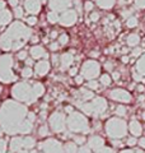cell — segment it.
<instances>
[{
	"mask_svg": "<svg viewBox=\"0 0 145 153\" xmlns=\"http://www.w3.org/2000/svg\"><path fill=\"white\" fill-rule=\"evenodd\" d=\"M33 120L35 115L28 114L26 107L13 101H7L0 108V125L8 134L31 131Z\"/></svg>",
	"mask_w": 145,
	"mask_h": 153,
	"instance_id": "obj_1",
	"label": "cell"
},
{
	"mask_svg": "<svg viewBox=\"0 0 145 153\" xmlns=\"http://www.w3.org/2000/svg\"><path fill=\"white\" fill-rule=\"evenodd\" d=\"M32 30L22 22H13L0 36V49L4 51H18L31 38Z\"/></svg>",
	"mask_w": 145,
	"mask_h": 153,
	"instance_id": "obj_2",
	"label": "cell"
},
{
	"mask_svg": "<svg viewBox=\"0 0 145 153\" xmlns=\"http://www.w3.org/2000/svg\"><path fill=\"white\" fill-rule=\"evenodd\" d=\"M43 91H45V88H43V85L41 83L30 84L27 82H22L14 85L12 93L14 96V98H17L18 101L32 103L43 94Z\"/></svg>",
	"mask_w": 145,
	"mask_h": 153,
	"instance_id": "obj_3",
	"label": "cell"
},
{
	"mask_svg": "<svg viewBox=\"0 0 145 153\" xmlns=\"http://www.w3.org/2000/svg\"><path fill=\"white\" fill-rule=\"evenodd\" d=\"M106 134L112 139H122L127 134V124L122 117H111L104 125Z\"/></svg>",
	"mask_w": 145,
	"mask_h": 153,
	"instance_id": "obj_4",
	"label": "cell"
},
{
	"mask_svg": "<svg viewBox=\"0 0 145 153\" xmlns=\"http://www.w3.org/2000/svg\"><path fill=\"white\" fill-rule=\"evenodd\" d=\"M79 107L81 111H84L87 115L98 117L101 115H103L106 112V110H107V101H106L103 97H95L89 102L80 103Z\"/></svg>",
	"mask_w": 145,
	"mask_h": 153,
	"instance_id": "obj_5",
	"label": "cell"
},
{
	"mask_svg": "<svg viewBox=\"0 0 145 153\" xmlns=\"http://www.w3.org/2000/svg\"><path fill=\"white\" fill-rule=\"evenodd\" d=\"M66 125L69 128V130L74 133H88L89 131V124H88L87 117L76 111H72L69 115V117L66 119Z\"/></svg>",
	"mask_w": 145,
	"mask_h": 153,
	"instance_id": "obj_6",
	"label": "cell"
},
{
	"mask_svg": "<svg viewBox=\"0 0 145 153\" xmlns=\"http://www.w3.org/2000/svg\"><path fill=\"white\" fill-rule=\"evenodd\" d=\"M13 57L10 55L0 56V80L3 83H10L17 80L16 74L13 73Z\"/></svg>",
	"mask_w": 145,
	"mask_h": 153,
	"instance_id": "obj_7",
	"label": "cell"
},
{
	"mask_svg": "<svg viewBox=\"0 0 145 153\" xmlns=\"http://www.w3.org/2000/svg\"><path fill=\"white\" fill-rule=\"evenodd\" d=\"M101 74V65L98 61L95 60H87L85 63L81 65L80 69V75L84 79L93 80Z\"/></svg>",
	"mask_w": 145,
	"mask_h": 153,
	"instance_id": "obj_8",
	"label": "cell"
},
{
	"mask_svg": "<svg viewBox=\"0 0 145 153\" xmlns=\"http://www.w3.org/2000/svg\"><path fill=\"white\" fill-rule=\"evenodd\" d=\"M50 126L55 133H62L66 128V119L62 112H54L50 116Z\"/></svg>",
	"mask_w": 145,
	"mask_h": 153,
	"instance_id": "obj_9",
	"label": "cell"
},
{
	"mask_svg": "<svg viewBox=\"0 0 145 153\" xmlns=\"http://www.w3.org/2000/svg\"><path fill=\"white\" fill-rule=\"evenodd\" d=\"M47 4H48L50 10L55 12L57 14L69 10V9H71V7L74 5L72 0H48Z\"/></svg>",
	"mask_w": 145,
	"mask_h": 153,
	"instance_id": "obj_10",
	"label": "cell"
},
{
	"mask_svg": "<svg viewBox=\"0 0 145 153\" xmlns=\"http://www.w3.org/2000/svg\"><path fill=\"white\" fill-rule=\"evenodd\" d=\"M109 98L113 100L116 102H121V103H130L132 101V96L131 93L126 89L122 88H115L109 92Z\"/></svg>",
	"mask_w": 145,
	"mask_h": 153,
	"instance_id": "obj_11",
	"label": "cell"
},
{
	"mask_svg": "<svg viewBox=\"0 0 145 153\" xmlns=\"http://www.w3.org/2000/svg\"><path fill=\"white\" fill-rule=\"evenodd\" d=\"M76 21H78V12H76L75 9H69V10L61 13L60 18H59V23L64 27L74 26Z\"/></svg>",
	"mask_w": 145,
	"mask_h": 153,
	"instance_id": "obj_12",
	"label": "cell"
},
{
	"mask_svg": "<svg viewBox=\"0 0 145 153\" xmlns=\"http://www.w3.org/2000/svg\"><path fill=\"white\" fill-rule=\"evenodd\" d=\"M132 76L138 82H144V79H145V54L140 56L139 60L136 61V64H135Z\"/></svg>",
	"mask_w": 145,
	"mask_h": 153,
	"instance_id": "obj_13",
	"label": "cell"
},
{
	"mask_svg": "<svg viewBox=\"0 0 145 153\" xmlns=\"http://www.w3.org/2000/svg\"><path fill=\"white\" fill-rule=\"evenodd\" d=\"M35 146V140L32 138H14L10 143V149L17 151L21 148H32Z\"/></svg>",
	"mask_w": 145,
	"mask_h": 153,
	"instance_id": "obj_14",
	"label": "cell"
},
{
	"mask_svg": "<svg viewBox=\"0 0 145 153\" xmlns=\"http://www.w3.org/2000/svg\"><path fill=\"white\" fill-rule=\"evenodd\" d=\"M41 0H24V10L31 16H36L41 12Z\"/></svg>",
	"mask_w": 145,
	"mask_h": 153,
	"instance_id": "obj_15",
	"label": "cell"
},
{
	"mask_svg": "<svg viewBox=\"0 0 145 153\" xmlns=\"http://www.w3.org/2000/svg\"><path fill=\"white\" fill-rule=\"evenodd\" d=\"M35 70H36V74L43 76L48 73L50 70V61L48 60H40L38 63L35 65Z\"/></svg>",
	"mask_w": 145,
	"mask_h": 153,
	"instance_id": "obj_16",
	"label": "cell"
},
{
	"mask_svg": "<svg viewBox=\"0 0 145 153\" xmlns=\"http://www.w3.org/2000/svg\"><path fill=\"white\" fill-rule=\"evenodd\" d=\"M129 130H130V133H131L132 137L138 138V137H140L143 134V126H141V124L136 120V119H132V120L130 121V124H129Z\"/></svg>",
	"mask_w": 145,
	"mask_h": 153,
	"instance_id": "obj_17",
	"label": "cell"
},
{
	"mask_svg": "<svg viewBox=\"0 0 145 153\" xmlns=\"http://www.w3.org/2000/svg\"><path fill=\"white\" fill-rule=\"evenodd\" d=\"M88 147L90 148L92 151L99 149V148L104 147V139H103V138H101L99 135H93V137H90L89 140H88Z\"/></svg>",
	"mask_w": 145,
	"mask_h": 153,
	"instance_id": "obj_18",
	"label": "cell"
},
{
	"mask_svg": "<svg viewBox=\"0 0 145 153\" xmlns=\"http://www.w3.org/2000/svg\"><path fill=\"white\" fill-rule=\"evenodd\" d=\"M74 61V55L72 52H65L60 56V65H61V69H67L70 68V65L72 64Z\"/></svg>",
	"mask_w": 145,
	"mask_h": 153,
	"instance_id": "obj_19",
	"label": "cell"
},
{
	"mask_svg": "<svg viewBox=\"0 0 145 153\" xmlns=\"http://www.w3.org/2000/svg\"><path fill=\"white\" fill-rule=\"evenodd\" d=\"M13 14L9 9H1L0 10V26H7L9 23H12Z\"/></svg>",
	"mask_w": 145,
	"mask_h": 153,
	"instance_id": "obj_20",
	"label": "cell"
},
{
	"mask_svg": "<svg viewBox=\"0 0 145 153\" xmlns=\"http://www.w3.org/2000/svg\"><path fill=\"white\" fill-rule=\"evenodd\" d=\"M31 56L33 59H42V57H47V52L42 46H32V49L30 50Z\"/></svg>",
	"mask_w": 145,
	"mask_h": 153,
	"instance_id": "obj_21",
	"label": "cell"
},
{
	"mask_svg": "<svg viewBox=\"0 0 145 153\" xmlns=\"http://www.w3.org/2000/svg\"><path fill=\"white\" fill-rule=\"evenodd\" d=\"M78 97L81 102H87V101H89V100H93L94 94H93V92H90L88 89H80L78 92Z\"/></svg>",
	"mask_w": 145,
	"mask_h": 153,
	"instance_id": "obj_22",
	"label": "cell"
},
{
	"mask_svg": "<svg viewBox=\"0 0 145 153\" xmlns=\"http://www.w3.org/2000/svg\"><path fill=\"white\" fill-rule=\"evenodd\" d=\"M95 3H97V5L102 9H111L115 5L116 0H95Z\"/></svg>",
	"mask_w": 145,
	"mask_h": 153,
	"instance_id": "obj_23",
	"label": "cell"
},
{
	"mask_svg": "<svg viewBox=\"0 0 145 153\" xmlns=\"http://www.w3.org/2000/svg\"><path fill=\"white\" fill-rule=\"evenodd\" d=\"M126 42H127V45H129V46L134 47V46L139 45V42H140V37L136 35V33H131V35H129V36H127Z\"/></svg>",
	"mask_w": 145,
	"mask_h": 153,
	"instance_id": "obj_24",
	"label": "cell"
},
{
	"mask_svg": "<svg viewBox=\"0 0 145 153\" xmlns=\"http://www.w3.org/2000/svg\"><path fill=\"white\" fill-rule=\"evenodd\" d=\"M59 18H60V14H57L55 12H48L47 13V21L50 23H57L59 22Z\"/></svg>",
	"mask_w": 145,
	"mask_h": 153,
	"instance_id": "obj_25",
	"label": "cell"
},
{
	"mask_svg": "<svg viewBox=\"0 0 145 153\" xmlns=\"http://www.w3.org/2000/svg\"><path fill=\"white\" fill-rule=\"evenodd\" d=\"M99 80H101V84L104 85V87H108V85L111 84V82H112V79H111V76L108 74H102Z\"/></svg>",
	"mask_w": 145,
	"mask_h": 153,
	"instance_id": "obj_26",
	"label": "cell"
},
{
	"mask_svg": "<svg viewBox=\"0 0 145 153\" xmlns=\"http://www.w3.org/2000/svg\"><path fill=\"white\" fill-rule=\"evenodd\" d=\"M78 151H76V146H75V143H66L65 144V153H76Z\"/></svg>",
	"mask_w": 145,
	"mask_h": 153,
	"instance_id": "obj_27",
	"label": "cell"
},
{
	"mask_svg": "<svg viewBox=\"0 0 145 153\" xmlns=\"http://www.w3.org/2000/svg\"><path fill=\"white\" fill-rule=\"evenodd\" d=\"M116 115L120 117H122V116H126V114H127V108L125 107V106H117L116 107Z\"/></svg>",
	"mask_w": 145,
	"mask_h": 153,
	"instance_id": "obj_28",
	"label": "cell"
},
{
	"mask_svg": "<svg viewBox=\"0 0 145 153\" xmlns=\"http://www.w3.org/2000/svg\"><path fill=\"white\" fill-rule=\"evenodd\" d=\"M126 26H127L129 28L136 27V26H138V18H136V17H134V16H131V17H130L127 21H126Z\"/></svg>",
	"mask_w": 145,
	"mask_h": 153,
	"instance_id": "obj_29",
	"label": "cell"
},
{
	"mask_svg": "<svg viewBox=\"0 0 145 153\" xmlns=\"http://www.w3.org/2000/svg\"><path fill=\"white\" fill-rule=\"evenodd\" d=\"M24 14V9L22 7H16L14 8V17H16L17 19H21L23 17Z\"/></svg>",
	"mask_w": 145,
	"mask_h": 153,
	"instance_id": "obj_30",
	"label": "cell"
},
{
	"mask_svg": "<svg viewBox=\"0 0 145 153\" xmlns=\"http://www.w3.org/2000/svg\"><path fill=\"white\" fill-rule=\"evenodd\" d=\"M93 153H116L112 148H108V147H102L97 151H93Z\"/></svg>",
	"mask_w": 145,
	"mask_h": 153,
	"instance_id": "obj_31",
	"label": "cell"
},
{
	"mask_svg": "<svg viewBox=\"0 0 145 153\" xmlns=\"http://www.w3.org/2000/svg\"><path fill=\"white\" fill-rule=\"evenodd\" d=\"M67 41H69V36L66 33H62V35L59 36V45H65L67 44Z\"/></svg>",
	"mask_w": 145,
	"mask_h": 153,
	"instance_id": "obj_32",
	"label": "cell"
},
{
	"mask_svg": "<svg viewBox=\"0 0 145 153\" xmlns=\"http://www.w3.org/2000/svg\"><path fill=\"white\" fill-rule=\"evenodd\" d=\"M32 73H33L32 69L27 66V68H24V69L22 70V76H24V78H31V76H32Z\"/></svg>",
	"mask_w": 145,
	"mask_h": 153,
	"instance_id": "obj_33",
	"label": "cell"
},
{
	"mask_svg": "<svg viewBox=\"0 0 145 153\" xmlns=\"http://www.w3.org/2000/svg\"><path fill=\"white\" fill-rule=\"evenodd\" d=\"M26 22H27L28 26H35L36 23H37V18L35 16H30V17L26 19Z\"/></svg>",
	"mask_w": 145,
	"mask_h": 153,
	"instance_id": "obj_34",
	"label": "cell"
},
{
	"mask_svg": "<svg viewBox=\"0 0 145 153\" xmlns=\"http://www.w3.org/2000/svg\"><path fill=\"white\" fill-rule=\"evenodd\" d=\"M87 85H88V88H90V89H97V88H98V82H97V80H89V82H88V84H87Z\"/></svg>",
	"mask_w": 145,
	"mask_h": 153,
	"instance_id": "obj_35",
	"label": "cell"
},
{
	"mask_svg": "<svg viewBox=\"0 0 145 153\" xmlns=\"http://www.w3.org/2000/svg\"><path fill=\"white\" fill-rule=\"evenodd\" d=\"M72 3H74V5H75L76 12L81 13V1H80V0H72Z\"/></svg>",
	"mask_w": 145,
	"mask_h": 153,
	"instance_id": "obj_36",
	"label": "cell"
},
{
	"mask_svg": "<svg viewBox=\"0 0 145 153\" xmlns=\"http://www.w3.org/2000/svg\"><path fill=\"white\" fill-rule=\"evenodd\" d=\"M135 5L139 9H145V0H135Z\"/></svg>",
	"mask_w": 145,
	"mask_h": 153,
	"instance_id": "obj_37",
	"label": "cell"
},
{
	"mask_svg": "<svg viewBox=\"0 0 145 153\" xmlns=\"http://www.w3.org/2000/svg\"><path fill=\"white\" fill-rule=\"evenodd\" d=\"M38 134H40L41 137L47 135V134H48V128H47V126H42V128H40V130H38Z\"/></svg>",
	"mask_w": 145,
	"mask_h": 153,
	"instance_id": "obj_38",
	"label": "cell"
},
{
	"mask_svg": "<svg viewBox=\"0 0 145 153\" xmlns=\"http://www.w3.org/2000/svg\"><path fill=\"white\" fill-rule=\"evenodd\" d=\"M126 143H127L130 147H132V146L136 144L138 140H136V138H135V137H130V138H127V142H126Z\"/></svg>",
	"mask_w": 145,
	"mask_h": 153,
	"instance_id": "obj_39",
	"label": "cell"
},
{
	"mask_svg": "<svg viewBox=\"0 0 145 153\" xmlns=\"http://www.w3.org/2000/svg\"><path fill=\"white\" fill-rule=\"evenodd\" d=\"M89 19L92 22H97L99 19V13H97V12H93L90 14V17H89Z\"/></svg>",
	"mask_w": 145,
	"mask_h": 153,
	"instance_id": "obj_40",
	"label": "cell"
},
{
	"mask_svg": "<svg viewBox=\"0 0 145 153\" xmlns=\"http://www.w3.org/2000/svg\"><path fill=\"white\" fill-rule=\"evenodd\" d=\"M120 153H145V152H143L141 149H124Z\"/></svg>",
	"mask_w": 145,
	"mask_h": 153,
	"instance_id": "obj_41",
	"label": "cell"
},
{
	"mask_svg": "<svg viewBox=\"0 0 145 153\" xmlns=\"http://www.w3.org/2000/svg\"><path fill=\"white\" fill-rule=\"evenodd\" d=\"M93 3H92V1H85V4H84V9H85V10L87 12H90L92 10V9H93Z\"/></svg>",
	"mask_w": 145,
	"mask_h": 153,
	"instance_id": "obj_42",
	"label": "cell"
},
{
	"mask_svg": "<svg viewBox=\"0 0 145 153\" xmlns=\"http://www.w3.org/2000/svg\"><path fill=\"white\" fill-rule=\"evenodd\" d=\"M26 57H27V51L26 50H22V51L18 52V59L19 60H24Z\"/></svg>",
	"mask_w": 145,
	"mask_h": 153,
	"instance_id": "obj_43",
	"label": "cell"
},
{
	"mask_svg": "<svg viewBox=\"0 0 145 153\" xmlns=\"http://www.w3.org/2000/svg\"><path fill=\"white\" fill-rule=\"evenodd\" d=\"M141 52H143V49H140V47H136V49L132 50V54H131V55H132L134 57H136V56H139L140 54H141Z\"/></svg>",
	"mask_w": 145,
	"mask_h": 153,
	"instance_id": "obj_44",
	"label": "cell"
},
{
	"mask_svg": "<svg viewBox=\"0 0 145 153\" xmlns=\"http://www.w3.org/2000/svg\"><path fill=\"white\" fill-rule=\"evenodd\" d=\"M74 140L78 143V144H83V143L85 142V138H84V137H75Z\"/></svg>",
	"mask_w": 145,
	"mask_h": 153,
	"instance_id": "obj_45",
	"label": "cell"
},
{
	"mask_svg": "<svg viewBox=\"0 0 145 153\" xmlns=\"http://www.w3.org/2000/svg\"><path fill=\"white\" fill-rule=\"evenodd\" d=\"M8 3H9V5H10V7L16 8V7H18V4H19V0H8Z\"/></svg>",
	"mask_w": 145,
	"mask_h": 153,
	"instance_id": "obj_46",
	"label": "cell"
},
{
	"mask_svg": "<svg viewBox=\"0 0 145 153\" xmlns=\"http://www.w3.org/2000/svg\"><path fill=\"white\" fill-rule=\"evenodd\" d=\"M83 76H81V75H76L75 76V83L76 84H81V83H83Z\"/></svg>",
	"mask_w": 145,
	"mask_h": 153,
	"instance_id": "obj_47",
	"label": "cell"
},
{
	"mask_svg": "<svg viewBox=\"0 0 145 153\" xmlns=\"http://www.w3.org/2000/svg\"><path fill=\"white\" fill-rule=\"evenodd\" d=\"M4 151H5V142L0 139V153H4Z\"/></svg>",
	"mask_w": 145,
	"mask_h": 153,
	"instance_id": "obj_48",
	"label": "cell"
},
{
	"mask_svg": "<svg viewBox=\"0 0 145 153\" xmlns=\"http://www.w3.org/2000/svg\"><path fill=\"white\" fill-rule=\"evenodd\" d=\"M138 143H139V146L143 148V149H145V138H140V139L138 140Z\"/></svg>",
	"mask_w": 145,
	"mask_h": 153,
	"instance_id": "obj_49",
	"label": "cell"
},
{
	"mask_svg": "<svg viewBox=\"0 0 145 153\" xmlns=\"http://www.w3.org/2000/svg\"><path fill=\"white\" fill-rule=\"evenodd\" d=\"M59 47H60L59 42H57V44H51V45H50V49H51V50H54V51H56L57 49H59Z\"/></svg>",
	"mask_w": 145,
	"mask_h": 153,
	"instance_id": "obj_50",
	"label": "cell"
},
{
	"mask_svg": "<svg viewBox=\"0 0 145 153\" xmlns=\"http://www.w3.org/2000/svg\"><path fill=\"white\" fill-rule=\"evenodd\" d=\"M104 68H106V69H107V70H111V69H112V68H113V64H112V63H109V61H108V63H106V65H104Z\"/></svg>",
	"mask_w": 145,
	"mask_h": 153,
	"instance_id": "obj_51",
	"label": "cell"
},
{
	"mask_svg": "<svg viewBox=\"0 0 145 153\" xmlns=\"http://www.w3.org/2000/svg\"><path fill=\"white\" fill-rule=\"evenodd\" d=\"M112 76H113V79H115V80H118V79H120V73H118V71H113Z\"/></svg>",
	"mask_w": 145,
	"mask_h": 153,
	"instance_id": "obj_52",
	"label": "cell"
},
{
	"mask_svg": "<svg viewBox=\"0 0 145 153\" xmlns=\"http://www.w3.org/2000/svg\"><path fill=\"white\" fill-rule=\"evenodd\" d=\"M76 70H78V69H76V68H72V69H70V70H69V73H70V75H75V74H76Z\"/></svg>",
	"mask_w": 145,
	"mask_h": 153,
	"instance_id": "obj_53",
	"label": "cell"
},
{
	"mask_svg": "<svg viewBox=\"0 0 145 153\" xmlns=\"http://www.w3.org/2000/svg\"><path fill=\"white\" fill-rule=\"evenodd\" d=\"M1 9H5V1L0 0V10H1Z\"/></svg>",
	"mask_w": 145,
	"mask_h": 153,
	"instance_id": "obj_54",
	"label": "cell"
},
{
	"mask_svg": "<svg viewBox=\"0 0 145 153\" xmlns=\"http://www.w3.org/2000/svg\"><path fill=\"white\" fill-rule=\"evenodd\" d=\"M122 61L124 63H129V56H122Z\"/></svg>",
	"mask_w": 145,
	"mask_h": 153,
	"instance_id": "obj_55",
	"label": "cell"
},
{
	"mask_svg": "<svg viewBox=\"0 0 145 153\" xmlns=\"http://www.w3.org/2000/svg\"><path fill=\"white\" fill-rule=\"evenodd\" d=\"M27 64L31 66V65H32V60H31V59H28V60H27Z\"/></svg>",
	"mask_w": 145,
	"mask_h": 153,
	"instance_id": "obj_56",
	"label": "cell"
},
{
	"mask_svg": "<svg viewBox=\"0 0 145 153\" xmlns=\"http://www.w3.org/2000/svg\"><path fill=\"white\" fill-rule=\"evenodd\" d=\"M92 56H98V52H92Z\"/></svg>",
	"mask_w": 145,
	"mask_h": 153,
	"instance_id": "obj_57",
	"label": "cell"
},
{
	"mask_svg": "<svg viewBox=\"0 0 145 153\" xmlns=\"http://www.w3.org/2000/svg\"><path fill=\"white\" fill-rule=\"evenodd\" d=\"M141 116H143V120H144V121H145V111H144V112H143V115H141Z\"/></svg>",
	"mask_w": 145,
	"mask_h": 153,
	"instance_id": "obj_58",
	"label": "cell"
},
{
	"mask_svg": "<svg viewBox=\"0 0 145 153\" xmlns=\"http://www.w3.org/2000/svg\"><path fill=\"white\" fill-rule=\"evenodd\" d=\"M19 153H28V152H27V151H23V149H22V151H19Z\"/></svg>",
	"mask_w": 145,
	"mask_h": 153,
	"instance_id": "obj_59",
	"label": "cell"
},
{
	"mask_svg": "<svg viewBox=\"0 0 145 153\" xmlns=\"http://www.w3.org/2000/svg\"><path fill=\"white\" fill-rule=\"evenodd\" d=\"M41 3H47V0H41Z\"/></svg>",
	"mask_w": 145,
	"mask_h": 153,
	"instance_id": "obj_60",
	"label": "cell"
}]
</instances>
